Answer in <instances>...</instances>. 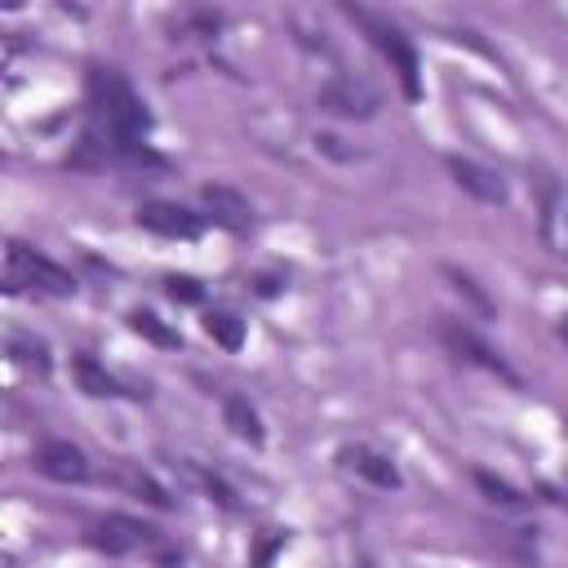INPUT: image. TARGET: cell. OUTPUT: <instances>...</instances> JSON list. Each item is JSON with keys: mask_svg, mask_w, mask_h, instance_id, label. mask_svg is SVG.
<instances>
[{"mask_svg": "<svg viewBox=\"0 0 568 568\" xmlns=\"http://www.w3.org/2000/svg\"><path fill=\"white\" fill-rule=\"evenodd\" d=\"M89 106H93V120H98V138L111 142L115 155L124 160H146V146H142V133L151 124L146 115V102L138 98V89L115 71V67H89Z\"/></svg>", "mask_w": 568, "mask_h": 568, "instance_id": "6da1fadb", "label": "cell"}, {"mask_svg": "<svg viewBox=\"0 0 568 568\" xmlns=\"http://www.w3.org/2000/svg\"><path fill=\"white\" fill-rule=\"evenodd\" d=\"M22 288H40V293L67 297V293H75V280L53 257L36 253L22 240H9V248H4V293H22Z\"/></svg>", "mask_w": 568, "mask_h": 568, "instance_id": "7a4b0ae2", "label": "cell"}, {"mask_svg": "<svg viewBox=\"0 0 568 568\" xmlns=\"http://www.w3.org/2000/svg\"><path fill=\"white\" fill-rule=\"evenodd\" d=\"M346 13H351V22H359L364 27V36L377 44V53L390 62V71L399 75V84H404V93L408 98H417L422 93V84H417V53H413V44H408V36L395 27V22H386V18H377L373 9H359V4H346Z\"/></svg>", "mask_w": 568, "mask_h": 568, "instance_id": "3957f363", "label": "cell"}, {"mask_svg": "<svg viewBox=\"0 0 568 568\" xmlns=\"http://www.w3.org/2000/svg\"><path fill=\"white\" fill-rule=\"evenodd\" d=\"M439 342L457 355V359H466V364H475V368H484V373H493V377H501V382H510V386H519V373L479 337V333H470L466 324H457V320H439Z\"/></svg>", "mask_w": 568, "mask_h": 568, "instance_id": "277c9868", "label": "cell"}, {"mask_svg": "<svg viewBox=\"0 0 568 568\" xmlns=\"http://www.w3.org/2000/svg\"><path fill=\"white\" fill-rule=\"evenodd\" d=\"M138 226L155 231V235H169V240H195L204 231V217L182 209V204H164V200H151L138 209Z\"/></svg>", "mask_w": 568, "mask_h": 568, "instance_id": "5b68a950", "label": "cell"}, {"mask_svg": "<svg viewBox=\"0 0 568 568\" xmlns=\"http://www.w3.org/2000/svg\"><path fill=\"white\" fill-rule=\"evenodd\" d=\"M36 470L58 484H80V479H89V457L71 439H44L36 448Z\"/></svg>", "mask_w": 568, "mask_h": 568, "instance_id": "8992f818", "label": "cell"}, {"mask_svg": "<svg viewBox=\"0 0 568 568\" xmlns=\"http://www.w3.org/2000/svg\"><path fill=\"white\" fill-rule=\"evenodd\" d=\"M448 173H453V182H457L466 195H475V200H484V204H506V200H510V191H506L501 173H493V169H488V164H479V160L448 155Z\"/></svg>", "mask_w": 568, "mask_h": 568, "instance_id": "52a82bcc", "label": "cell"}, {"mask_svg": "<svg viewBox=\"0 0 568 568\" xmlns=\"http://www.w3.org/2000/svg\"><path fill=\"white\" fill-rule=\"evenodd\" d=\"M151 537H155V528H146V524H138V519H124V515H106V519H98L93 532H89V541H93L98 550H106V555H124V550H133V546H142V541H151Z\"/></svg>", "mask_w": 568, "mask_h": 568, "instance_id": "ba28073f", "label": "cell"}, {"mask_svg": "<svg viewBox=\"0 0 568 568\" xmlns=\"http://www.w3.org/2000/svg\"><path fill=\"white\" fill-rule=\"evenodd\" d=\"M337 462H342L346 470L364 475V479H368V484H377V488H399V470H395V462H390V457H382L377 448L346 444V448L337 453Z\"/></svg>", "mask_w": 568, "mask_h": 568, "instance_id": "9c48e42d", "label": "cell"}, {"mask_svg": "<svg viewBox=\"0 0 568 568\" xmlns=\"http://www.w3.org/2000/svg\"><path fill=\"white\" fill-rule=\"evenodd\" d=\"M541 235L555 253H568V191L559 182H546L541 191Z\"/></svg>", "mask_w": 568, "mask_h": 568, "instance_id": "30bf717a", "label": "cell"}, {"mask_svg": "<svg viewBox=\"0 0 568 568\" xmlns=\"http://www.w3.org/2000/svg\"><path fill=\"white\" fill-rule=\"evenodd\" d=\"M320 106L324 111H337V115H373L377 98L364 89V84H351V80H337L328 89H320Z\"/></svg>", "mask_w": 568, "mask_h": 568, "instance_id": "8fae6325", "label": "cell"}, {"mask_svg": "<svg viewBox=\"0 0 568 568\" xmlns=\"http://www.w3.org/2000/svg\"><path fill=\"white\" fill-rule=\"evenodd\" d=\"M71 373H75V382H80V390L84 395H98V399H120V395H138V390H124L98 359H89V355H75L71 359Z\"/></svg>", "mask_w": 568, "mask_h": 568, "instance_id": "7c38bea8", "label": "cell"}, {"mask_svg": "<svg viewBox=\"0 0 568 568\" xmlns=\"http://www.w3.org/2000/svg\"><path fill=\"white\" fill-rule=\"evenodd\" d=\"M204 204L213 209V217L222 226H231V231H244L248 226V200L240 191H231V186H204Z\"/></svg>", "mask_w": 568, "mask_h": 568, "instance_id": "4fadbf2b", "label": "cell"}, {"mask_svg": "<svg viewBox=\"0 0 568 568\" xmlns=\"http://www.w3.org/2000/svg\"><path fill=\"white\" fill-rule=\"evenodd\" d=\"M222 413H226V426H231L240 439H248V444H262V439H266V430H262V417H257V408H253L244 395H226Z\"/></svg>", "mask_w": 568, "mask_h": 568, "instance_id": "5bb4252c", "label": "cell"}, {"mask_svg": "<svg viewBox=\"0 0 568 568\" xmlns=\"http://www.w3.org/2000/svg\"><path fill=\"white\" fill-rule=\"evenodd\" d=\"M204 333H209L217 346H226V351H240V346H244V320H240L235 311H222V306L204 311Z\"/></svg>", "mask_w": 568, "mask_h": 568, "instance_id": "9a60e30c", "label": "cell"}, {"mask_svg": "<svg viewBox=\"0 0 568 568\" xmlns=\"http://www.w3.org/2000/svg\"><path fill=\"white\" fill-rule=\"evenodd\" d=\"M129 328L138 333V337H146L151 346H164V351H173V346H182V337H178V328H169L155 311H129Z\"/></svg>", "mask_w": 568, "mask_h": 568, "instance_id": "2e32d148", "label": "cell"}, {"mask_svg": "<svg viewBox=\"0 0 568 568\" xmlns=\"http://www.w3.org/2000/svg\"><path fill=\"white\" fill-rule=\"evenodd\" d=\"M115 484H120V488H129V493H138V497H146V501H151V506H160V510H169V506H173V501H169V493H164L146 470H120V475H115Z\"/></svg>", "mask_w": 568, "mask_h": 568, "instance_id": "e0dca14e", "label": "cell"}, {"mask_svg": "<svg viewBox=\"0 0 568 568\" xmlns=\"http://www.w3.org/2000/svg\"><path fill=\"white\" fill-rule=\"evenodd\" d=\"M444 280H448V284H453V288H457V293H462V297H466V302H470L479 315H493V297H488V293H484V288H479V284H475L466 271L444 266Z\"/></svg>", "mask_w": 568, "mask_h": 568, "instance_id": "ac0fdd59", "label": "cell"}, {"mask_svg": "<svg viewBox=\"0 0 568 568\" xmlns=\"http://www.w3.org/2000/svg\"><path fill=\"white\" fill-rule=\"evenodd\" d=\"M9 355H13L18 364L36 368V373H49V351H44V342H31V337L13 333V337H9Z\"/></svg>", "mask_w": 568, "mask_h": 568, "instance_id": "d6986e66", "label": "cell"}, {"mask_svg": "<svg viewBox=\"0 0 568 568\" xmlns=\"http://www.w3.org/2000/svg\"><path fill=\"white\" fill-rule=\"evenodd\" d=\"M475 484L484 488V497H488L493 506H510V510L524 506V493H515L506 479H497V475H488V470H475Z\"/></svg>", "mask_w": 568, "mask_h": 568, "instance_id": "ffe728a7", "label": "cell"}, {"mask_svg": "<svg viewBox=\"0 0 568 568\" xmlns=\"http://www.w3.org/2000/svg\"><path fill=\"white\" fill-rule=\"evenodd\" d=\"M164 293H169L173 302H200V297H204L200 280H191V275H169V280H164Z\"/></svg>", "mask_w": 568, "mask_h": 568, "instance_id": "44dd1931", "label": "cell"}, {"mask_svg": "<svg viewBox=\"0 0 568 568\" xmlns=\"http://www.w3.org/2000/svg\"><path fill=\"white\" fill-rule=\"evenodd\" d=\"M559 342H564V346H568V315H564V320H559Z\"/></svg>", "mask_w": 568, "mask_h": 568, "instance_id": "7402d4cb", "label": "cell"}]
</instances>
